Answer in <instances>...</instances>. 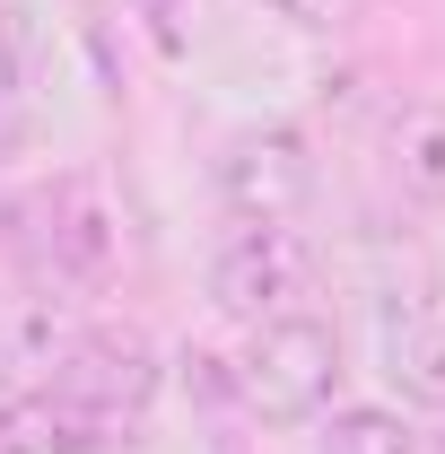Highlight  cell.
<instances>
[{
    "mask_svg": "<svg viewBox=\"0 0 445 454\" xmlns=\"http://www.w3.org/2000/svg\"><path fill=\"white\" fill-rule=\"evenodd\" d=\"M236 394L271 428H315L340 402V333L324 315H271V324H254L245 358H236Z\"/></svg>",
    "mask_w": 445,
    "mask_h": 454,
    "instance_id": "6da1fadb",
    "label": "cell"
},
{
    "mask_svg": "<svg viewBox=\"0 0 445 454\" xmlns=\"http://www.w3.org/2000/svg\"><path fill=\"white\" fill-rule=\"evenodd\" d=\"M306 280H315V262H306L288 219H236L219 236V254H210V306L245 333L271 324V315H297Z\"/></svg>",
    "mask_w": 445,
    "mask_h": 454,
    "instance_id": "7a4b0ae2",
    "label": "cell"
},
{
    "mask_svg": "<svg viewBox=\"0 0 445 454\" xmlns=\"http://www.w3.org/2000/svg\"><path fill=\"white\" fill-rule=\"evenodd\" d=\"M53 385L122 428V419H140L158 402V340L140 324H79L70 349H61V367H53Z\"/></svg>",
    "mask_w": 445,
    "mask_h": 454,
    "instance_id": "3957f363",
    "label": "cell"
},
{
    "mask_svg": "<svg viewBox=\"0 0 445 454\" xmlns=\"http://www.w3.org/2000/svg\"><path fill=\"white\" fill-rule=\"evenodd\" d=\"M306 192H315V149H306V131L262 122V131H236L219 149V201L236 219H297Z\"/></svg>",
    "mask_w": 445,
    "mask_h": 454,
    "instance_id": "277c9868",
    "label": "cell"
},
{
    "mask_svg": "<svg viewBox=\"0 0 445 454\" xmlns=\"http://www.w3.org/2000/svg\"><path fill=\"white\" fill-rule=\"evenodd\" d=\"M105 446H113V419H97L61 385L0 394V454H105Z\"/></svg>",
    "mask_w": 445,
    "mask_h": 454,
    "instance_id": "5b68a950",
    "label": "cell"
},
{
    "mask_svg": "<svg viewBox=\"0 0 445 454\" xmlns=\"http://www.w3.org/2000/svg\"><path fill=\"white\" fill-rule=\"evenodd\" d=\"M376 358H385V385L410 402V411H445V306H428V297L385 306Z\"/></svg>",
    "mask_w": 445,
    "mask_h": 454,
    "instance_id": "8992f818",
    "label": "cell"
},
{
    "mask_svg": "<svg viewBox=\"0 0 445 454\" xmlns=\"http://www.w3.org/2000/svg\"><path fill=\"white\" fill-rule=\"evenodd\" d=\"M315 454H419V428L393 402H332L315 419Z\"/></svg>",
    "mask_w": 445,
    "mask_h": 454,
    "instance_id": "52a82bcc",
    "label": "cell"
},
{
    "mask_svg": "<svg viewBox=\"0 0 445 454\" xmlns=\"http://www.w3.org/2000/svg\"><path fill=\"white\" fill-rule=\"evenodd\" d=\"M393 175H402L410 201L445 210V97L437 106H410L402 122H393Z\"/></svg>",
    "mask_w": 445,
    "mask_h": 454,
    "instance_id": "ba28073f",
    "label": "cell"
},
{
    "mask_svg": "<svg viewBox=\"0 0 445 454\" xmlns=\"http://www.w3.org/2000/svg\"><path fill=\"white\" fill-rule=\"evenodd\" d=\"M44 254H53V271H70V280H97L113 262V236H105V210L88 201V192H70L53 210V227H44Z\"/></svg>",
    "mask_w": 445,
    "mask_h": 454,
    "instance_id": "9c48e42d",
    "label": "cell"
},
{
    "mask_svg": "<svg viewBox=\"0 0 445 454\" xmlns=\"http://www.w3.org/2000/svg\"><path fill=\"white\" fill-rule=\"evenodd\" d=\"M262 18L297 27V35H332L340 18H349V0H262Z\"/></svg>",
    "mask_w": 445,
    "mask_h": 454,
    "instance_id": "30bf717a",
    "label": "cell"
},
{
    "mask_svg": "<svg viewBox=\"0 0 445 454\" xmlns=\"http://www.w3.org/2000/svg\"><path fill=\"white\" fill-rule=\"evenodd\" d=\"M18 131H27V88H18V53L0 44V158L18 149Z\"/></svg>",
    "mask_w": 445,
    "mask_h": 454,
    "instance_id": "8fae6325",
    "label": "cell"
},
{
    "mask_svg": "<svg viewBox=\"0 0 445 454\" xmlns=\"http://www.w3.org/2000/svg\"><path fill=\"white\" fill-rule=\"evenodd\" d=\"M140 18H149V44H158V53H183V44H192L183 0H140Z\"/></svg>",
    "mask_w": 445,
    "mask_h": 454,
    "instance_id": "7c38bea8",
    "label": "cell"
}]
</instances>
